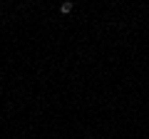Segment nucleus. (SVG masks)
Masks as SVG:
<instances>
[{
    "mask_svg": "<svg viewBox=\"0 0 149 139\" xmlns=\"http://www.w3.org/2000/svg\"><path fill=\"white\" fill-rule=\"evenodd\" d=\"M72 3H62V5H60V13H62V15H67V13H72Z\"/></svg>",
    "mask_w": 149,
    "mask_h": 139,
    "instance_id": "1",
    "label": "nucleus"
}]
</instances>
